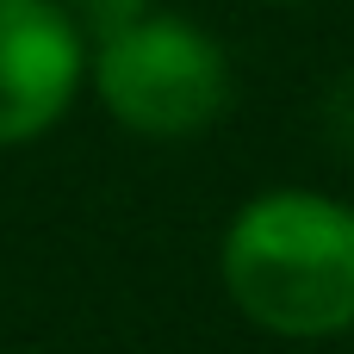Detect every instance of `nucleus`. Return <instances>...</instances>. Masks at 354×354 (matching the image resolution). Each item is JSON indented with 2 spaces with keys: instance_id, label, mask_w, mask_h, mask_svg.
Listing matches in <instances>:
<instances>
[{
  "instance_id": "nucleus-1",
  "label": "nucleus",
  "mask_w": 354,
  "mask_h": 354,
  "mask_svg": "<svg viewBox=\"0 0 354 354\" xmlns=\"http://www.w3.org/2000/svg\"><path fill=\"white\" fill-rule=\"evenodd\" d=\"M218 280L236 317L274 342L354 336V205L324 187L243 199L218 243Z\"/></svg>"
},
{
  "instance_id": "nucleus-2",
  "label": "nucleus",
  "mask_w": 354,
  "mask_h": 354,
  "mask_svg": "<svg viewBox=\"0 0 354 354\" xmlns=\"http://www.w3.org/2000/svg\"><path fill=\"white\" fill-rule=\"evenodd\" d=\"M87 93L143 143L205 137L236 100V62L224 37L187 12L149 6L124 31L87 44Z\"/></svg>"
},
{
  "instance_id": "nucleus-3",
  "label": "nucleus",
  "mask_w": 354,
  "mask_h": 354,
  "mask_svg": "<svg viewBox=\"0 0 354 354\" xmlns=\"http://www.w3.org/2000/svg\"><path fill=\"white\" fill-rule=\"evenodd\" d=\"M87 93V37L62 0H0V149L50 137Z\"/></svg>"
},
{
  "instance_id": "nucleus-4",
  "label": "nucleus",
  "mask_w": 354,
  "mask_h": 354,
  "mask_svg": "<svg viewBox=\"0 0 354 354\" xmlns=\"http://www.w3.org/2000/svg\"><path fill=\"white\" fill-rule=\"evenodd\" d=\"M62 6H68V19L81 25V37H87V44H100V37L124 31L131 19H143L156 0H62Z\"/></svg>"
},
{
  "instance_id": "nucleus-5",
  "label": "nucleus",
  "mask_w": 354,
  "mask_h": 354,
  "mask_svg": "<svg viewBox=\"0 0 354 354\" xmlns=\"http://www.w3.org/2000/svg\"><path fill=\"white\" fill-rule=\"evenodd\" d=\"M261 6H305V0H261Z\"/></svg>"
}]
</instances>
